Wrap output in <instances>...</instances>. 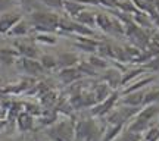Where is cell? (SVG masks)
Listing matches in <instances>:
<instances>
[{
	"label": "cell",
	"mask_w": 159,
	"mask_h": 141,
	"mask_svg": "<svg viewBox=\"0 0 159 141\" xmlns=\"http://www.w3.org/2000/svg\"><path fill=\"white\" fill-rule=\"evenodd\" d=\"M61 18L55 12H39L35 11L30 15V21L33 28L43 33H55L57 31V24Z\"/></svg>",
	"instance_id": "obj_1"
},
{
	"label": "cell",
	"mask_w": 159,
	"mask_h": 141,
	"mask_svg": "<svg viewBox=\"0 0 159 141\" xmlns=\"http://www.w3.org/2000/svg\"><path fill=\"white\" fill-rule=\"evenodd\" d=\"M47 135L53 141H74L75 125L71 121H62L53 124L47 131Z\"/></svg>",
	"instance_id": "obj_2"
},
{
	"label": "cell",
	"mask_w": 159,
	"mask_h": 141,
	"mask_svg": "<svg viewBox=\"0 0 159 141\" xmlns=\"http://www.w3.org/2000/svg\"><path fill=\"white\" fill-rule=\"evenodd\" d=\"M97 124L94 121H83L75 125V140L77 141H94L97 137Z\"/></svg>",
	"instance_id": "obj_3"
},
{
	"label": "cell",
	"mask_w": 159,
	"mask_h": 141,
	"mask_svg": "<svg viewBox=\"0 0 159 141\" xmlns=\"http://www.w3.org/2000/svg\"><path fill=\"white\" fill-rule=\"evenodd\" d=\"M119 102V97H118V93H111L103 102L97 103L94 107H91V115L93 116H105L108 115L112 109L115 107V104Z\"/></svg>",
	"instance_id": "obj_4"
},
{
	"label": "cell",
	"mask_w": 159,
	"mask_h": 141,
	"mask_svg": "<svg viewBox=\"0 0 159 141\" xmlns=\"http://www.w3.org/2000/svg\"><path fill=\"white\" fill-rule=\"evenodd\" d=\"M18 68L21 69L22 72L28 73V75H33V77L44 72V68L41 66L40 60L33 59V57H22L21 56V59H18Z\"/></svg>",
	"instance_id": "obj_5"
},
{
	"label": "cell",
	"mask_w": 159,
	"mask_h": 141,
	"mask_svg": "<svg viewBox=\"0 0 159 141\" xmlns=\"http://www.w3.org/2000/svg\"><path fill=\"white\" fill-rule=\"evenodd\" d=\"M143 97H144V91H131V93H124V97L119 99V103L124 106L131 107H139L143 104Z\"/></svg>",
	"instance_id": "obj_6"
},
{
	"label": "cell",
	"mask_w": 159,
	"mask_h": 141,
	"mask_svg": "<svg viewBox=\"0 0 159 141\" xmlns=\"http://www.w3.org/2000/svg\"><path fill=\"white\" fill-rule=\"evenodd\" d=\"M19 13H12V12H5L0 16V34H7L12 29V27L21 19Z\"/></svg>",
	"instance_id": "obj_7"
},
{
	"label": "cell",
	"mask_w": 159,
	"mask_h": 141,
	"mask_svg": "<svg viewBox=\"0 0 159 141\" xmlns=\"http://www.w3.org/2000/svg\"><path fill=\"white\" fill-rule=\"evenodd\" d=\"M84 73L78 69V66H69V68H62L59 72V78L65 84H72L75 81L83 78Z\"/></svg>",
	"instance_id": "obj_8"
},
{
	"label": "cell",
	"mask_w": 159,
	"mask_h": 141,
	"mask_svg": "<svg viewBox=\"0 0 159 141\" xmlns=\"http://www.w3.org/2000/svg\"><path fill=\"white\" fill-rule=\"evenodd\" d=\"M15 49L18 50V53L22 57H33V59H37L39 57V50L37 47L33 44V41H16L15 43Z\"/></svg>",
	"instance_id": "obj_9"
},
{
	"label": "cell",
	"mask_w": 159,
	"mask_h": 141,
	"mask_svg": "<svg viewBox=\"0 0 159 141\" xmlns=\"http://www.w3.org/2000/svg\"><path fill=\"white\" fill-rule=\"evenodd\" d=\"M77 37V41H75V46L81 49L83 51H89V53H93V51H97V47H99V41L93 40L91 37H85V35H75Z\"/></svg>",
	"instance_id": "obj_10"
},
{
	"label": "cell",
	"mask_w": 159,
	"mask_h": 141,
	"mask_svg": "<svg viewBox=\"0 0 159 141\" xmlns=\"http://www.w3.org/2000/svg\"><path fill=\"white\" fill-rule=\"evenodd\" d=\"M158 112H159V106L156 104V103H152V104H146L144 109H140L134 118H139V119H142V121H144V122L150 124L152 119L156 116V113Z\"/></svg>",
	"instance_id": "obj_11"
},
{
	"label": "cell",
	"mask_w": 159,
	"mask_h": 141,
	"mask_svg": "<svg viewBox=\"0 0 159 141\" xmlns=\"http://www.w3.org/2000/svg\"><path fill=\"white\" fill-rule=\"evenodd\" d=\"M62 9L65 11V13L69 18H77L85 9V5L78 3V2H74V0H63Z\"/></svg>",
	"instance_id": "obj_12"
},
{
	"label": "cell",
	"mask_w": 159,
	"mask_h": 141,
	"mask_svg": "<svg viewBox=\"0 0 159 141\" xmlns=\"http://www.w3.org/2000/svg\"><path fill=\"white\" fill-rule=\"evenodd\" d=\"M16 125H18V130H21V131L33 130V126H34V119H33V115L28 113V112L19 113V115L16 116Z\"/></svg>",
	"instance_id": "obj_13"
},
{
	"label": "cell",
	"mask_w": 159,
	"mask_h": 141,
	"mask_svg": "<svg viewBox=\"0 0 159 141\" xmlns=\"http://www.w3.org/2000/svg\"><path fill=\"white\" fill-rule=\"evenodd\" d=\"M152 81H153V75H148V77H144V78L134 79V81H131L128 85H125L122 94H124V93H131V91L143 90V87H146V85H148L149 82H152Z\"/></svg>",
	"instance_id": "obj_14"
},
{
	"label": "cell",
	"mask_w": 159,
	"mask_h": 141,
	"mask_svg": "<svg viewBox=\"0 0 159 141\" xmlns=\"http://www.w3.org/2000/svg\"><path fill=\"white\" fill-rule=\"evenodd\" d=\"M28 33H30L28 22H27L24 18H21V19L12 27V29L7 33V35H11V37H24V35H27Z\"/></svg>",
	"instance_id": "obj_15"
},
{
	"label": "cell",
	"mask_w": 159,
	"mask_h": 141,
	"mask_svg": "<svg viewBox=\"0 0 159 141\" xmlns=\"http://www.w3.org/2000/svg\"><path fill=\"white\" fill-rule=\"evenodd\" d=\"M124 130V125L121 124H109V128L103 132L102 141H115L119 137V134Z\"/></svg>",
	"instance_id": "obj_16"
},
{
	"label": "cell",
	"mask_w": 159,
	"mask_h": 141,
	"mask_svg": "<svg viewBox=\"0 0 159 141\" xmlns=\"http://www.w3.org/2000/svg\"><path fill=\"white\" fill-rule=\"evenodd\" d=\"M78 62H80V60H78V57H77V55L66 51V53H62V55L59 56V59H57V66H61V68L77 66V65H78Z\"/></svg>",
	"instance_id": "obj_17"
},
{
	"label": "cell",
	"mask_w": 159,
	"mask_h": 141,
	"mask_svg": "<svg viewBox=\"0 0 159 141\" xmlns=\"http://www.w3.org/2000/svg\"><path fill=\"white\" fill-rule=\"evenodd\" d=\"M19 53L16 49H0V60L6 65H12V63L18 62L16 59H19Z\"/></svg>",
	"instance_id": "obj_18"
},
{
	"label": "cell",
	"mask_w": 159,
	"mask_h": 141,
	"mask_svg": "<svg viewBox=\"0 0 159 141\" xmlns=\"http://www.w3.org/2000/svg\"><path fill=\"white\" fill-rule=\"evenodd\" d=\"M96 27L105 33L112 31V18L106 13H96Z\"/></svg>",
	"instance_id": "obj_19"
},
{
	"label": "cell",
	"mask_w": 159,
	"mask_h": 141,
	"mask_svg": "<svg viewBox=\"0 0 159 141\" xmlns=\"http://www.w3.org/2000/svg\"><path fill=\"white\" fill-rule=\"evenodd\" d=\"M144 72V66H139V68H134V69H130V71H125L124 72V77L121 78V85H128L131 81L137 79L142 73Z\"/></svg>",
	"instance_id": "obj_20"
},
{
	"label": "cell",
	"mask_w": 159,
	"mask_h": 141,
	"mask_svg": "<svg viewBox=\"0 0 159 141\" xmlns=\"http://www.w3.org/2000/svg\"><path fill=\"white\" fill-rule=\"evenodd\" d=\"M75 21H78L80 24H84L87 27H91V28H93V27H96V13L84 9L78 16L75 18Z\"/></svg>",
	"instance_id": "obj_21"
},
{
	"label": "cell",
	"mask_w": 159,
	"mask_h": 141,
	"mask_svg": "<svg viewBox=\"0 0 159 141\" xmlns=\"http://www.w3.org/2000/svg\"><path fill=\"white\" fill-rule=\"evenodd\" d=\"M89 62L94 66V68L99 71V69H108L109 68V60H106L103 56H97V55H91L90 57H89Z\"/></svg>",
	"instance_id": "obj_22"
},
{
	"label": "cell",
	"mask_w": 159,
	"mask_h": 141,
	"mask_svg": "<svg viewBox=\"0 0 159 141\" xmlns=\"http://www.w3.org/2000/svg\"><path fill=\"white\" fill-rule=\"evenodd\" d=\"M34 41L37 43H41V44H56L57 38L50 33H43V31H39V34L34 37Z\"/></svg>",
	"instance_id": "obj_23"
},
{
	"label": "cell",
	"mask_w": 159,
	"mask_h": 141,
	"mask_svg": "<svg viewBox=\"0 0 159 141\" xmlns=\"http://www.w3.org/2000/svg\"><path fill=\"white\" fill-rule=\"evenodd\" d=\"M39 60H40V63H41V66L44 68V71L55 69L57 66V59H55V57L50 56V55H41Z\"/></svg>",
	"instance_id": "obj_24"
},
{
	"label": "cell",
	"mask_w": 159,
	"mask_h": 141,
	"mask_svg": "<svg viewBox=\"0 0 159 141\" xmlns=\"http://www.w3.org/2000/svg\"><path fill=\"white\" fill-rule=\"evenodd\" d=\"M142 140H143V134H139V132L128 130L125 132H121L115 141H142Z\"/></svg>",
	"instance_id": "obj_25"
},
{
	"label": "cell",
	"mask_w": 159,
	"mask_h": 141,
	"mask_svg": "<svg viewBox=\"0 0 159 141\" xmlns=\"http://www.w3.org/2000/svg\"><path fill=\"white\" fill-rule=\"evenodd\" d=\"M159 102V87L158 88H152L144 93V97H143V106L146 104H152V103Z\"/></svg>",
	"instance_id": "obj_26"
},
{
	"label": "cell",
	"mask_w": 159,
	"mask_h": 141,
	"mask_svg": "<svg viewBox=\"0 0 159 141\" xmlns=\"http://www.w3.org/2000/svg\"><path fill=\"white\" fill-rule=\"evenodd\" d=\"M109 94H111V88H109L108 84H99L96 87V93H94V96H96L97 103L103 102V100H105Z\"/></svg>",
	"instance_id": "obj_27"
},
{
	"label": "cell",
	"mask_w": 159,
	"mask_h": 141,
	"mask_svg": "<svg viewBox=\"0 0 159 141\" xmlns=\"http://www.w3.org/2000/svg\"><path fill=\"white\" fill-rule=\"evenodd\" d=\"M143 141H159V128L156 126H149L143 132Z\"/></svg>",
	"instance_id": "obj_28"
},
{
	"label": "cell",
	"mask_w": 159,
	"mask_h": 141,
	"mask_svg": "<svg viewBox=\"0 0 159 141\" xmlns=\"http://www.w3.org/2000/svg\"><path fill=\"white\" fill-rule=\"evenodd\" d=\"M77 66H78V69L84 73V75H91V77H94V75L97 73L96 72L97 69L94 68V66H93L89 60H87V62H78V65H77Z\"/></svg>",
	"instance_id": "obj_29"
},
{
	"label": "cell",
	"mask_w": 159,
	"mask_h": 141,
	"mask_svg": "<svg viewBox=\"0 0 159 141\" xmlns=\"http://www.w3.org/2000/svg\"><path fill=\"white\" fill-rule=\"evenodd\" d=\"M144 51H148L149 55L152 56V59H153L155 56H159V43L155 38H150L148 46L144 47Z\"/></svg>",
	"instance_id": "obj_30"
},
{
	"label": "cell",
	"mask_w": 159,
	"mask_h": 141,
	"mask_svg": "<svg viewBox=\"0 0 159 141\" xmlns=\"http://www.w3.org/2000/svg\"><path fill=\"white\" fill-rule=\"evenodd\" d=\"M35 2H39L41 5H44L46 7H50V9H62L63 6V0H35Z\"/></svg>",
	"instance_id": "obj_31"
},
{
	"label": "cell",
	"mask_w": 159,
	"mask_h": 141,
	"mask_svg": "<svg viewBox=\"0 0 159 141\" xmlns=\"http://www.w3.org/2000/svg\"><path fill=\"white\" fill-rule=\"evenodd\" d=\"M144 68L150 69L152 72H158L159 73V56H155L153 59H150V60L144 65Z\"/></svg>",
	"instance_id": "obj_32"
},
{
	"label": "cell",
	"mask_w": 159,
	"mask_h": 141,
	"mask_svg": "<svg viewBox=\"0 0 159 141\" xmlns=\"http://www.w3.org/2000/svg\"><path fill=\"white\" fill-rule=\"evenodd\" d=\"M74 2H78V3H83V5H99L100 0H74Z\"/></svg>",
	"instance_id": "obj_33"
},
{
	"label": "cell",
	"mask_w": 159,
	"mask_h": 141,
	"mask_svg": "<svg viewBox=\"0 0 159 141\" xmlns=\"http://www.w3.org/2000/svg\"><path fill=\"white\" fill-rule=\"evenodd\" d=\"M9 6H12V0H0V11L2 9H7Z\"/></svg>",
	"instance_id": "obj_34"
},
{
	"label": "cell",
	"mask_w": 159,
	"mask_h": 141,
	"mask_svg": "<svg viewBox=\"0 0 159 141\" xmlns=\"http://www.w3.org/2000/svg\"><path fill=\"white\" fill-rule=\"evenodd\" d=\"M5 126H6V121H3V119H0V132L5 130Z\"/></svg>",
	"instance_id": "obj_35"
},
{
	"label": "cell",
	"mask_w": 159,
	"mask_h": 141,
	"mask_svg": "<svg viewBox=\"0 0 159 141\" xmlns=\"http://www.w3.org/2000/svg\"><path fill=\"white\" fill-rule=\"evenodd\" d=\"M155 9H156V12L159 13V0H156V2H155Z\"/></svg>",
	"instance_id": "obj_36"
},
{
	"label": "cell",
	"mask_w": 159,
	"mask_h": 141,
	"mask_svg": "<svg viewBox=\"0 0 159 141\" xmlns=\"http://www.w3.org/2000/svg\"><path fill=\"white\" fill-rule=\"evenodd\" d=\"M152 38H155V40H156V41L159 43V33H156V34H155L153 37H152Z\"/></svg>",
	"instance_id": "obj_37"
},
{
	"label": "cell",
	"mask_w": 159,
	"mask_h": 141,
	"mask_svg": "<svg viewBox=\"0 0 159 141\" xmlns=\"http://www.w3.org/2000/svg\"><path fill=\"white\" fill-rule=\"evenodd\" d=\"M148 2H150V3H153L155 5V2H156V0H148Z\"/></svg>",
	"instance_id": "obj_38"
},
{
	"label": "cell",
	"mask_w": 159,
	"mask_h": 141,
	"mask_svg": "<svg viewBox=\"0 0 159 141\" xmlns=\"http://www.w3.org/2000/svg\"><path fill=\"white\" fill-rule=\"evenodd\" d=\"M142 141H143V140H142Z\"/></svg>",
	"instance_id": "obj_39"
}]
</instances>
